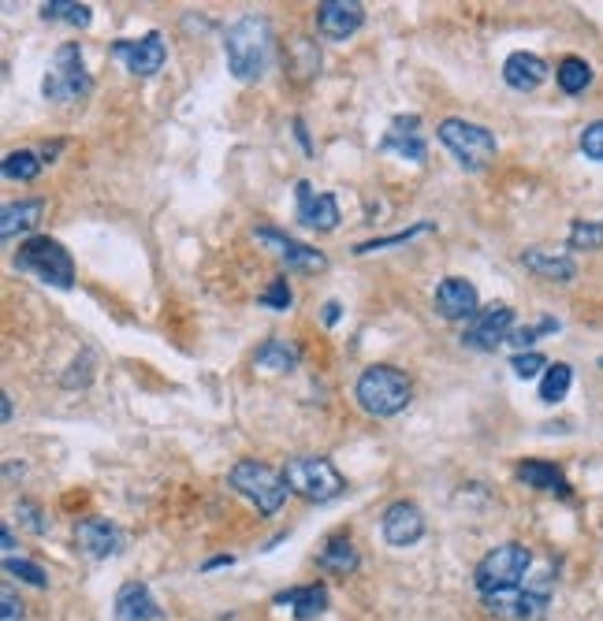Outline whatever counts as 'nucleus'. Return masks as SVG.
<instances>
[{"label": "nucleus", "instance_id": "obj_9", "mask_svg": "<svg viewBox=\"0 0 603 621\" xmlns=\"http://www.w3.org/2000/svg\"><path fill=\"white\" fill-rule=\"evenodd\" d=\"M511 328H514V309L506 306V302H492V306L478 309V317L465 324L462 347L489 353V350L500 347V342L511 339Z\"/></svg>", "mask_w": 603, "mask_h": 621}, {"label": "nucleus", "instance_id": "obj_41", "mask_svg": "<svg viewBox=\"0 0 603 621\" xmlns=\"http://www.w3.org/2000/svg\"><path fill=\"white\" fill-rule=\"evenodd\" d=\"M60 149H63V142H52V146H46V149H41V160H46V164H52V157H57Z\"/></svg>", "mask_w": 603, "mask_h": 621}, {"label": "nucleus", "instance_id": "obj_30", "mask_svg": "<svg viewBox=\"0 0 603 621\" xmlns=\"http://www.w3.org/2000/svg\"><path fill=\"white\" fill-rule=\"evenodd\" d=\"M429 231H436V223H432V220H421V223H414V228H406V231H395V234H388V239L358 242V246H354V253H358V257H365V253L388 250V246H406L410 239H418V234H429Z\"/></svg>", "mask_w": 603, "mask_h": 621}, {"label": "nucleus", "instance_id": "obj_31", "mask_svg": "<svg viewBox=\"0 0 603 621\" xmlns=\"http://www.w3.org/2000/svg\"><path fill=\"white\" fill-rule=\"evenodd\" d=\"M570 250H603V220H574Z\"/></svg>", "mask_w": 603, "mask_h": 621}, {"label": "nucleus", "instance_id": "obj_16", "mask_svg": "<svg viewBox=\"0 0 603 621\" xmlns=\"http://www.w3.org/2000/svg\"><path fill=\"white\" fill-rule=\"evenodd\" d=\"M380 153H395L402 160H410V164H425L429 146L421 138V116H399V120H391L384 138H380Z\"/></svg>", "mask_w": 603, "mask_h": 621}, {"label": "nucleus", "instance_id": "obj_35", "mask_svg": "<svg viewBox=\"0 0 603 621\" xmlns=\"http://www.w3.org/2000/svg\"><path fill=\"white\" fill-rule=\"evenodd\" d=\"M511 369H514L517 380H536L541 372H547V358H544V353H536V350L514 353V358H511Z\"/></svg>", "mask_w": 603, "mask_h": 621}, {"label": "nucleus", "instance_id": "obj_2", "mask_svg": "<svg viewBox=\"0 0 603 621\" xmlns=\"http://www.w3.org/2000/svg\"><path fill=\"white\" fill-rule=\"evenodd\" d=\"M410 377L391 365H369L354 383V399L369 417H395L410 405Z\"/></svg>", "mask_w": 603, "mask_h": 621}, {"label": "nucleus", "instance_id": "obj_33", "mask_svg": "<svg viewBox=\"0 0 603 621\" xmlns=\"http://www.w3.org/2000/svg\"><path fill=\"white\" fill-rule=\"evenodd\" d=\"M258 302L264 306V309H272V313H288L291 309V302H294V294H291V283L283 280V276H277V280H272L269 287H264L261 291V298Z\"/></svg>", "mask_w": 603, "mask_h": 621}, {"label": "nucleus", "instance_id": "obj_15", "mask_svg": "<svg viewBox=\"0 0 603 621\" xmlns=\"http://www.w3.org/2000/svg\"><path fill=\"white\" fill-rule=\"evenodd\" d=\"M432 309H436L443 320H465V324H470L481 309V294H478V287L465 280V276H448V280L436 287Z\"/></svg>", "mask_w": 603, "mask_h": 621}, {"label": "nucleus", "instance_id": "obj_27", "mask_svg": "<svg viewBox=\"0 0 603 621\" xmlns=\"http://www.w3.org/2000/svg\"><path fill=\"white\" fill-rule=\"evenodd\" d=\"M46 23H71V27H90L93 23V8L90 4H76V0H46L38 8Z\"/></svg>", "mask_w": 603, "mask_h": 621}, {"label": "nucleus", "instance_id": "obj_5", "mask_svg": "<svg viewBox=\"0 0 603 621\" xmlns=\"http://www.w3.org/2000/svg\"><path fill=\"white\" fill-rule=\"evenodd\" d=\"M16 269L30 272L34 280L49 287H60V291H71V287H76V261H71V253L63 250L57 239H49V234H38V239H27L19 246Z\"/></svg>", "mask_w": 603, "mask_h": 621}, {"label": "nucleus", "instance_id": "obj_7", "mask_svg": "<svg viewBox=\"0 0 603 621\" xmlns=\"http://www.w3.org/2000/svg\"><path fill=\"white\" fill-rule=\"evenodd\" d=\"M283 480H288V488L305 502H332L346 491V480L340 477V469L316 454L291 458L288 469H283Z\"/></svg>", "mask_w": 603, "mask_h": 621}, {"label": "nucleus", "instance_id": "obj_13", "mask_svg": "<svg viewBox=\"0 0 603 621\" xmlns=\"http://www.w3.org/2000/svg\"><path fill=\"white\" fill-rule=\"evenodd\" d=\"M380 532H384V540L391 548H414V543L425 537V513H421L418 502L399 499V502H391L384 510V518H380Z\"/></svg>", "mask_w": 603, "mask_h": 621}, {"label": "nucleus", "instance_id": "obj_37", "mask_svg": "<svg viewBox=\"0 0 603 621\" xmlns=\"http://www.w3.org/2000/svg\"><path fill=\"white\" fill-rule=\"evenodd\" d=\"M581 153H585L589 160H596V164H603V120L589 123L585 131H581Z\"/></svg>", "mask_w": 603, "mask_h": 621}, {"label": "nucleus", "instance_id": "obj_25", "mask_svg": "<svg viewBox=\"0 0 603 621\" xmlns=\"http://www.w3.org/2000/svg\"><path fill=\"white\" fill-rule=\"evenodd\" d=\"M253 365L269 369V372H291L299 365V347L288 339H264L258 353H253Z\"/></svg>", "mask_w": 603, "mask_h": 621}, {"label": "nucleus", "instance_id": "obj_42", "mask_svg": "<svg viewBox=\"0 0 603 621\" xmlns=\"http://www.w3.org/2000/svg\"><path fill=\"white\" fill-rule=\"evenodd\" d=\"M0 540H4V551H8V554L16 551V537H12V529H8V524H4V532H0Z\"/></svg>", "mask_w": 603, "mask_h": 621}, {"label": "nucleus", "instance_id": "obj_26", "mask_svg": "<svg viewBox=\"0 0 603 621\" xmlns=\"http://www.w3.org/2000/svg\"><path fill=\"white\" fill-rule=\"evenodd\" d=\"M555 82L559 90L570 93V98H577V93H585L592 86V68L581 57H563L555 68Z\"/></svg>", "mask_w": 603, "mask_h": 621}, {"label": "nucleus", "instance_id": "obj_21", "mask_svg": "<svg viewBox=\"0 0 603 621\" xmlns=\"http://www.w3.org/2000/svg\"><path fill=\"white\" fill-rule=\"evenodd\" d=\"M514 477L522 480L525 488H536V491H547V495H570V484L563 477V469L555 462H541V458H525V462H517Z\"/></svg>", "mask_w": 603, "mask_h": 621}, {"label": "nucleus", "instance_id": "obj_4", "mask_svg": "<svg viewBox=\"0 0 603 621\" xmlns=\"http://www.w3.org/2000/svg\"><path fill=\"white\" fill-rule=\"evenodd\" d=\"M228 484L235 488L242 499H250L253 507L264 513V518L280 513V507L291 495V488H288V480H283V473H277L272 465L258 462V458H242V462L231 465Z\"/></svg>", "mask_w": 603, "mask_h": 621}, {"label": "nucleus", "instance_id": "obj_8", "mask_svg": "<svg viewBox=\"0 0 603 621\" xmlns=\"http://www.w3.org/2000/svg\"><path fill=\"white\" fill-rule=\"evenodd\" d=\"M436 138L451 149L454 160H459L465 171H484L495 160V134L481 123L454 120L451 116V120H443L436 127Z\"/></svg>", "mask_w": 603, "mask_h": 621}, {"label": "nucleus", "instance_id": "obj_23", "mask_svg": "<svg viewBox=\"0 0 603 621\" xmlns=\"http://www.w3.org/2000/svg\"><path fill=\"white\" fill-rule=\"evenodd\" d=\"M277 603L291 607L299 621H316L328 610V588L324 584H302L291 588V592H280Z\"/></svg>", "mask_w": 603, "mask_h": 621}, {"label": "nucleus", "instance_id": "obj_28", "mask_svg": "<svg viewBox=\"0 0 603 621\" xmlns=\"http://www.w3.org/2000/svg\"><path fill=\"white\" fill-rule=\"evenodd\" d=\"M570 388H574V369H570L566 361H555V365H547V372L541 377V402H547V405L563 402Z\"/></svg>", "mask_w": 603, "mask_h": 621}, {"label": "nucleus", "instance_id": "obj_10", "mask_svg": "<svg viewBox=\"0 0 603 621\" xmlns=\"http://www.w3.org/2000/svg\"><path fill=\"white\" fill-rule=\"evenodd\" d=\"M112 57L120 60L131 74H139V79H150V74H157V71L164 68L168 46H164V38L157 34V30H150V34H142V38H120L112 46Z\"/></svg>", "mask_w": 603, "mask_h": 621}, {"label": "nucleus", "instance_id": "obj_22", "mask_svg": "<svg viewBox=\"0 0 603 621\" xmlns=\"http://www.w3.org/2000/svg\"><path fill=\"white\" fill-rule=\"evenodd\" d=\"M41 217H46V201H41V198L12 201V206H4V212H0V239L12 242L16 234L34 231L41 223Z\"/></svg>", "mask_w": 603, "mask_h": 621}, {"label": "nucleus", "instance_id": "obj_40", "mask_svg": "<svg viewBox=\"0 0 603 621\" xmlns=\"http://www.w3.org/2000/svg\"><path fill=\"white\" fill-rule=\"evenodd\" d=\"M235 559H231V554H217V559H209L205 565H201V570H217V565H231Z\"/></svg>", "mask_w": 603, "mask_h": 621}, {"label": "nucleus", "instance_id": "obj_1", "mask_svg": "<svg viewBox=\"0 0 603 621\" xmlns=\"http://www.w3.org/2000/svg\"><path fill=\"white\" fill-rule=\"evenodd\" d=\"M224 57L228 71L239 82H253L269 71L272 63V27L261 16H242L228 27L224 34Z\"/></svg>", "mask_w": 603, "mask_h": 621}, {"label": "nucleus", "instance_id": "obj_19", "mask_svg": "<svg viewBox=\"0 0 603 621\" xmlns=\"http://www.w3.org/2000/svg\"><path fill=\"white\" fill-rule=\"evenodd\" d=\"M544 79H547V63L536 52H511L503 63V82L517 93H533L536 86H544Z\"/></svg>", "mask_w": 603, "mask_h": 621}, {"label": "nucleus", "instance_id": "obj_38", "mask_svg": "<svg viewBox=\"0 0 603 621\" xmlns=\"http://www.w3.org/2000/svg\"><path fill=\"white\" fill-rule=\"evenodd\" d=\"M0 621H23V599H19L12 588L0 592Z\"/></svg>", "mask_w": 603, "mask_h": 621}, {"label": "nucleus", "instance_id": "obj_39", "mask_svg": "<svg viewBox=\"0 0 603 621\" xmlns=\"http://www.w3.org/2000/svg\"><path fill=\"white\" fill-rule=\"evenodd\" d=\"M340 320V302H324V324L332 328Z\"/></svg>", "mask_w": 603, "mask_h": 621}, {"label": "nucleus", "instance_id": "obj_3", "mask_svg": "<svg viewBox=\"0 0 603 621\" xmlns=\"http://www.w3.org/2000/svg\"><path fill=\"white\" fill-rule=\"evenodd\" d=\"M529 565H533V551H529L525 543H500V548L489 551L478 562V570H473V584H478V592L484 599L514 592V588L525 584Z\"/></svg>", "mask_w": 603, "mask_h": 621}, {"label": "nucleus", "instance_id": "obj_20", "mask_svg": "<svg viewBox=\"0 0 603 621\" xmlns=\"http://www.w3.org/2000/svg\"><path fill=\"white\" fill-rule=\"evenodd\" d=\"M522 264L533 276H541V280H552V283H570L577 276V264L570 253H555V250H544V246H533V250L522 253Z\"/></svg>", "mask_w": 603, "mask_h": 621}, {"label": "nucleus", "instance_id": "obj_14", "mask_svg": "<svg viewBox=\"0 0 603 621\" xmlns=\"http://www.w3.org/2000/svg\"><path fill=\"white\" fill-rule=\"evenodd\" d=\"M316 30H321V38L328 41H346L351 34H358L365 23V4H358V0H321L316 4Z\"/></svg>", "mask_w": 603, "mask_h": 621}, {"label": "nucleus", "instance_id": "obj_32", "mask_svg": "<svg viewBox=\"0 0 603 621\" xmlns=\"http://www.w3.org/2000/svg\"><path fill=\"white\" fill-rule=\"evenodd\" d=\"M4 573L8 577H19V581H27L30 588H49V573L41 570L38 562L16 559V554H8V559H4Z\"/></svg>", "mask_w": 603, "mask_h": 621}, {"label": "nucleus", "instance_id": "obj_12", "mask_svg": "<svg viewBox=\"0 0 603 621\" xmlns=\"http://www.w3.org/2000/svg\"><path fill=\"white\" fill-rule=\"evenodd\" d=\"M294 217H299V223H305L310 231H335L343 220L335 194H316L305 179L294 183Z\"/></svg>", "mask_w": 603, "mask_h": 621}, {"label": "nucleus", "instance_id": "obj_34", "mask_svg": "<svg viewBox=\"0 0 603 621\" xmlns=\"http://www.w3.org/2000/svg\"><path fill=\"white\" fill-rule=\"evenodd\" d=\"M559 328H563V324H559L555 317H544V320H536L533 328H517V331H511V339H506V342H514L517 350H525V347H533V342L541 339V335H555Z\"/></svg>", "mask_w": 603, "mask_h": 621}, {"label": "nucleus", "instance_id": "obj_24", "mask_svg": "<svg viewBox=\"0 0 603 621\" xmlns=\"http://www.w3.org/2000/svg\"><path fill=\"white\" fill-rule=\"evenodd\" d=\"M316 565H321L324 573L346 577V573H354L358 565H362V559H358V548L346 537H332L321 548V554H316Z\"/></svg>", "mask_w": 603, "mask_h": 621}, {"label": "nucleus", "instance_id": "obj_36", "mask_svg": "<svg viewBox=\"0 0 603 621\" xmlns=\"http://www.w3.org/2000/svg\"><path fill=\"white\" fill-rule=\"evenodd\" d=\"M16 513H19V521H23L30 532H34V537H46V532H49V521H46V513H41L38 502L23 499V502L16 507Z\"/></svg>", "mask_w": 603, "mask_h": 621}, {"label": "nucleus", "instance_id": "obj_29", "mask_svg": "<svg viewBox=\"0 0 603 621\" xmlns=\"http://www.w3.org/2000/svg\"><path fill=\"white\" fill-rule=\"evenodd\" d=\"M41 168H46V160H41V153H30V149H16V153L4 157V179H12V183H34Z\"/></svg>", "mask_w": 603, "mask_h": 621}, {"label": "nucleus", "instance_id": "obj_11", "mask_svg": "<svg viewBox=\"0 0 603 621\" xmlns=\"http://www.w3.org/2000/svg\"><path fill=\"white\" fill-rule=\"evenodd\" d=\"M253 239H258L261 246H269L277 257H283V261H288V269H294V272L316 276V272L328 269V257L321 250H313V246L291 239V234H283L277 228H258V231H253Z\"/></svg>", "mask_w": 603, "mask_h": 621}, {"label": "nucleus", "instance_id": "obj_17", "mask_svg": "<svg viewBox=\"0 0 603 621\" xmlns=\"http://www.w3.org/2000/svg\"><path fill=\"white\" fill-rule=\"evenodd\" d=\"M76 543L87 559H112L123 548V532L120 524H112L109 518H87L76 524Z\"/></svg>", "mask_w": 603, "mask_h": 621}, {"label": "nucleus", "instance_id": "obj_18", "mask_svg": "<svg viewBox=\"0 0 603 621\" xmlns=\"http://www.w3.org/2000/svg\"><path fill=\"white\" fill-rule=\"evenodd\" d=\"M112 614L115 621H164L161 603L153 599L150 584H142V581H127L120 592H115Z\"/></svg>", "mask_w": 603, "mask_h": 621}, {"label": "nucleus", "instance_id": "obj_6", "mask_svg": "<svg viewBox=\"0 0 603 621\" xmlns=\"http://www.w3.org/2000/svg\"><path fill=\"white\" fill-rule=\"evenodd\" d=\"M90 90H93V79L87 74V63H82V46L79 41H63V46L52 52V63L46 71V79H41V93H46V101L71 104V101L90 98Z\"/></svg>", "mask_w": 603, "mask_h": 621}]
</instances>
